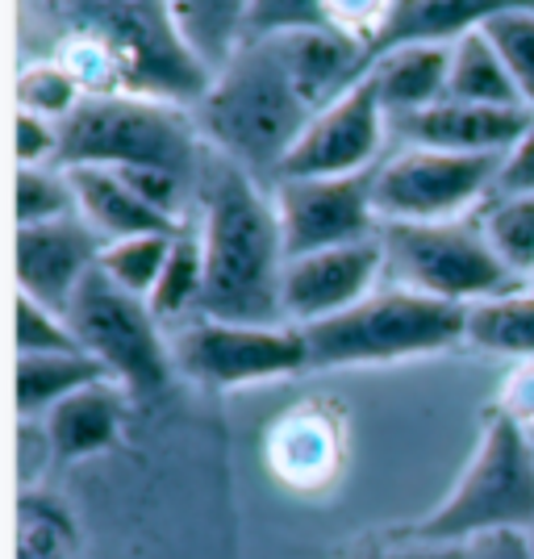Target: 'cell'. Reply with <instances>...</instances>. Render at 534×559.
<instances>
[{"label": "cell", "mask_w": 534, "mask_h": 559, "mask_svg": "<svg viewBox=\"0 0 534 559\" xmlns=\"http://www.w3.org/2000/svg\"><path fill=\"white\" fill-rule=\"evenodd\" d=\"M22 22L47 34L84 93L201 105L213 84L180 43L167 0H22Z\"/></svg>", "instance_id": "6da1fadb"}, {"label": "cell", "mask_w": 534, "mask_h": 559, "mask_svg": "<svg viewBox=\"0 0 534 559\" xmlns=\"http://www.w3.org/2000/svg\"><path fill=\"white\" fill-rule=\"evenodd\" d=\"M201 205V318L242 326H284V234L276 201L259 192V180L205 142L197 171Z\"/></svg>", "instance_id": "7a4b0ae2"}, {"label": "cell", "mask_w": 534, "mask_h": 559, "mask_svg": "<svg viewBox=\"0 0 534 559\" xmlns=\"http://www.w3.org/2000/svg\"><path fill=\"white\" fill-rule=\"evenodd\" d=\"M313 105L284 63L272 38H256L217 71L210 93L197 105V126L213 151L247 167L251 176H272L297 146L305 126L313 121Z\"/></svg>", "instance_id": "3957f363"}, {"label": "cell", "mask_w": 534, "mask_h": 559, "mask_svg": "<svg viewBox=\"0 0 534 559\" xmlns=\"http://www.w3.org/2000/svg\"><path fill=\"white\" fill-rule=\"evenodd\" d=\"M201 126L188 105L155 96L88 93L80 109L59 126V167H159L185 180L201 171Z\"/></svg>", "instance_id": "277c9868"}, {"label": "cell", "mask_w": 534, "mask_h": 559, "mask_svg": "<svg viewBox=\"0 0 534 559\" xmlns=\"http://www.w3.org/2000/svg\"><path fill=\"white\" fill-rule=\"evenodd\" d=\"M534 526V455L526 426L488 409L480 443L460 480L422 522L401 531V543H467L488 531H531Z\"/></svg>", "instance_id": "5b68a950"}, {"label": "cell", "mask_w": 534, "mask_h": 559, "mask_svg": "<svg viewBox=\"0 0 534 559\" xmlns=\"http://www.w3.org/2000/svg\"><path fill=\"white\" fill-rule=\"evenodd\" d=\"M305 330L313 368H347V364H389L410 355H435L467 338V305L435 301L410 288L372 293L334 318Z\"/></svg>", "instance_id": "8992f818"}, {"label": "cell", "mask_w": 534, "mask_h": 559, "mask_svg": "<svg viewBox=\"0 0 534 559\" xmlns=\"http://www.w3.org/2000/svg\"><path fill=\"white\" fill-rule=\"evenodd\" d=\"M384 263L401 288L451 305H476L513 293V272L488 247L480 222H384Z\"/></svg>", "instance_id": "52a82bcc"}, {"label": "cell", "mask_w": 534, "mask_h": 559, "mask_svg": "<svg viewBox=\"0 0 534 559\" xmlns=\"http://www.w3.org/2000/svg\"><path fill=\"white\" fill-rule=\"evenodd\" d=\"M63 318L75 330L80 347L114 376V384H121L130 396L163 393L171 355L159 334V318L142 297L126 293L100 267H93L84 284L71 293Z\"/></svg>", "instance_id": "ba28073f"}, {"label": "cell", "mask_w": 534, "mask_h": 559, "mask_svg": "<svg viewBox=\"0 0 534 559\" xmlns=\"http://www.w3.org/2000/svg\"><path fill=\"white\" fill-rule=\"evenodd\" d=\"M506 155H460L410 146L376 167L372 201L380 222H455L493 192Z\"/></svg>", "instance_id": "9c48e42d"}, {"label": "cell", "mask_w": 534, "mask_h": 559, "mask_svg": "<svg viewBox=\"0 0 534 559\" xmlns=\"http://www.w3.org/2000/svg\"><path fill=\"white\" fill-rule=\"evenodd\" d=\"M176 364L192 380L217 389H242L313 368L301 326H242L217 318H197L192 326L180 330Z\"/></svg>", "instance_id": "30bf717a"}, {"label": "cell", "mask_w": 534, "mask_h": 559, "mask_svg": "<svg viewBox=\"0 0 534 559\" xmlns=\"http://www.w3.org/2000/svg\"><path fill=\"white\" fill-rule=\"evenodd\" d=\"M372 171L359 176H309V180H276V217L288 259L368 242L380 238V217L372 201Z\"/></svg>", "instance_id": "8fae6325"}, {"label": "cell", "mask_w": 534, "mask_h": 559, "mask_svg": "<svg viewBox=\"0 0 534 559\" xmlns=\"http://www.w3.org/2000/svg\"><path fill=\"white\" fill-rule=\"evenodd\" d=\"M384 139V105L376 80L364 75L347 93L322 105L305 126L297 146L280 164L276 180H309V176H359L372 171V159Z\"/></svg>", "instance_id": "7c38bea8"}, {"label": "cell", "mask_w": 534, "mask_h": 559, "mask_svg": "<svg viewBox=\"0 0 534 559\" xmlns=\"http://www.w3.org/2000/svg\"><path fill=\"white\" fill-rule=\"evenodd\" d=\"M380 267H389L380 238L288 259V267H284V318L293 326H313V322L334 318L351 305L368 301Z\"/></svg>", "instance_id": "4fadbf2b"}, {"label": "cell", "mask_w": 534, "mask_h": 559, "mask_svg": "<svg viewBox=\"0 0 534 559\" xmlns=\"http://www.w3.org/2000/svg\"><path fill=\"white\" fill-rule=\"evenodd\" d=\"M100 251L105 238L80 213L43 226H17V293L63 313L71 293L100 263Z\"/></svg>", "instance_id": "5bb4252c"}, {"label": "cell", "mask_w": 534, "mask_h": 559, "mask_svg": "<svg viewBox=\"0 0 534 559\" xmlns=\"http://www.w3.org/2000/svg\"><path fill=\"white\" fill-rule=\"evenodd\" d=\"M510 9H534V0H393L364 43V71L401 47H451Z\"/></svg>", "instance_id": "9a60e30c"}, {"label": "cell", "mask_w": 534, "mask_h": 559, "mask_svg": "<svg viewBox=\"0 0 534 559\" xmlns=\"http://www.w3.org/2000/svg\"><path fill=\"white\" fill-rule=\"evenodd\" d=\"M534 109H493V105H464L439 100L422 114L396 117L401 134L414 146L460 151V155H510L518 139L531 130Z\"/></svg>", "instance_id": "2e32d148"}, {"label": "cell", "mask_w": 534, "mask_h": 559, "mask_svg": "<svg viewBox=\"0 0 534 559\" xmlns=\"http://www.w3.org/2000/svg\"><path fill=\"white\" fill-rule=\"evenodd\" d=\"M75 192V210L105 242L139 238V234H180V222L151 210L130 180L114 167H63Z\"/></svg>", "instance_id": "e0dca14e"}, {"label": "cell", "mask_w": 534, "mask_h": 559, "mask_svg": "<svg viewBox=\"0 0 534 559\" xmlns=\"http://www.w3.org/2000/svg\"><path fill=\"white\" fill-rule=\"evenodd\" d=\"M268 464L293 489H325L343 467V435L318 409H293L268 435Z\"/></svg>", "instance_id": "ac0fdd59"}, {"label": "cell", "mask_w": 534, "mask_h": 559, "mask_svg": "<svg viewBox=\"0 0 534 559\" xmlns=\"http://www.w3.org/2000/svg\"><path fill=\"white\" fill-rule=\"evenodd\" d=\"M126 389L96 380L88 389L71 393L47 414V439L59 460H88L121 439V414H126Z\"/></svg>", "instance_id": "d6986e66"}, {"label": "cell", "mask_w": 534, "mask_h": 559, "mask_svg": "<svg viewBox=\"0 0 534 559\" xmlns=\"http://www.w3.org/2000/svg\"><path fill=\"white\" fill-rule=\"evenodd\" d=\"M167 9L188 55L210 75L251 43V0H167Z\"/></svg>", "instance_id": "ffe728a7"}, {"label": "cell", "mask_w": 534, "mask_h": 559, "mask_svg": "<svg viewBox=\"0 0 534 559\" xmlns=\"http://www.w3.org/2000/svg\"><path fill=\"white\" fill-rule=\"evenodd\" d=\"M368 75L384 114L410 117L447 100V75H451V47H401L376 59Z\"/></svg>", "instance_id": "44dd1931"}, {"label": "cell", "mask_w": 534, "mask_h": 559, "mask_svg": "<svg viewBox=\"0 0 534 559\" xmlns=\"http://www.w3.org/2000/svg\"><path fill=\"white\" fill-rule=\"evenodd\" d=\"M447 100L464 105H493V109H526L513 84L510 68L501 63L497 47L485 29H472L460 43H451V75H447Z\"/></svg>", "instance_id": "7402d4cb"}, {"label": "cell", "mask_w": 534, "mask_h": 559, "mask_svg": "<svg viewBox=\"0 0 534 559\" xmlns=\"http://www.w3.org/2000/svg\"><path fill=\"white\" fill-rule=\"evenodd\" d=\"M105 368L93 355H17V414L22 418H47L59 401L105 380Z\"/></svg>", "instance_id": "603a6c76"}, {"label": "cell", "mask_w": 534, "mask_h": 559, "mask_svg": "<svg viewBox=\"0 0 534 559\" xmlns=\"http://www.w3.org/2000/svg\"><path fill=\"white\" fill-rule=\"evenodd\" d=\"M467 343L493 355L534 359V293H506L467 305Z\"/></svg>", "instance_id": "cb8c5ba5"}, {"label": "cell", "mask_w": 534, "mask_h": 559, "mask_svg": "<svg viewBox=\"0 0 534 559\" xmlns=\"http://www.w3.org/2000/svg\"><path fill=\"white\" fill-rule=\"evenodd\" d=\"M480 230L497 259L510 267L518 280L534 276V192H513V197H493L480 213Z\"/></svg>", "instance_id": "d4e9b609"}, {"label": "cell", "mask_w": 534, "mask_h": 559, "mask_svg": "<svg viewBox=\"0 0 534 559\" xmlns=\"http://www.w3.org/2000/svg\"><path fill=\"white\" fill-rule=\"evenodd\" d=\"M180 234H139V238H121V242H105V251H100V272L121 284L126 293H134V297H151V288L159 284L163 276V263L171 255V242H176Z\"/></svg>", "instance_id": "484cf974"}, {"label": "cell", "mask_w": 534, "mask_h": 559, "mask_svg": "<svg viewBox=\"0 0 534 559\" xmlns=\"http://www.w3.org/2000/svg\"><path fill=\"white\" fill-rule=\"evenodd\" d=\"M75 556V522L68 506L47 492L22 497V526H17V559H71Z\"/></svg>", "instance_id": "4316f807"}, {"label": "cell", "mask_w": 534, "mask_h": 559, "mask_svg": "<svg viewBox=\"0 0 534 559\" xmlns=\"http://www.w3.org/2000/svg\"><path fill=\"white\" fill-rule=\"evenodd\" d=\"M201 284H205V255H201V238H188L180 234L171 242V255L163 263L159 284L151 288V313L167 322V318H180L185 309H197L201 305Z\"/></svg>", "instance_id": "83f0119b"}, {"label": "cell", "mask_w": 534, "mask_h": 559, "mask_svg": "<svg viewBox=\"0 0 534 559\" xmlns=\"http://www.w3.org/2000/svg\"><path fill=\"white\" fill-rule=\"evenodd\" d=\"M84 96L88 93H84L80 75H75L68 63H59V59L29 63V68H22V75H17V105L29 109V114L47 117V121H59V126L80 109Z\"/></svg>", "instance_id": "f1b7e54d"}, {"label": "cell", "mask_w": 534, "mask_h": 559, "mask_svg": "<svg viewBox=\"0 0 534 559\" xmlns=\"http://www.w3.org/2000/svg\"><path fill=\"white\" fill-rule=\"evenodd\" d=\"M488 43L497 47L501 63L510 68L513 84L522 93V105L534 109V9H510L480 25Z\"/></svg>", "instance_id": "f546056e"}, {"label": "cell", "mask_w": 534, "mask_h": 559, "mask_svg": "<svg viewBox=\"0 0 534 559\" xmlns=\"http://www.w3.org/2000/svg\"><path fill=\"white\" fill-rule=\"evenodd\" d=\"M75 192L63 167H22L17 171V226H43L71 217Z\"/></svg>", "instance_id": "4dcf8cb0"}, {"label": "cell", "mask_w": 534, "mask_h": 559, "mask_svg": "<svg viewBox=\"0 0 534 559\" xmlns=\"http://www.w3.org/2000/svg\"><path fill=\"white\" fill-rule=\"evenodd\" d=\"M75 350L84 347L68 318L59 309L17 293V355H75Z\"/></svg>", "instance_id": "1f68e13d"}, {"label": "cell", "mask_w": 534, "mask_h": 559, "mask_svg": "<svg viewBox=\"0 0 534 559\" xmlns=\"http://www.w3.org/2000/svg\"><path fill=\"white\" fill-rule=\"evenodd\" d=\"M318 25H334L325 13V0H251V43Z\"/></svg>", "instance_id": "d6a6232c"}, {"label": "cell", "mask_w": 534, "mask_h": 559, "mask_svg": "<svg viewBox=\"0 0 534 559\" xmlns=\"http://www.w3.org/2000/svg\"><path fill=\"white\" fill-rule=\"evenodd\" d=\"M47 159H59V121L17 109V164L47 167Z\"/></svg>", "instance_id": "836d02e7"}, {"label": "cell", "mask_w": 534, "mask_h": 559, "mask_svg": "<svg viewBox=\"0 0 534 559\" xmlns=\"http://www.w3.org/2000/svg\"><path fill=\"white\" fill-rule=\"evenodd\" d=\"M389 4L393 0H325V13H330V22L339 25V29H347V34L368 43V34L384 22Z\"/></svg>", "instance_id": "e575fe53"}, {"label": "cell", "mask_w": 534, "mask_h": 559, "mask_svg": "<svg viewBox=\"0 0 534 559\" xmlns=\"http://www.w3.org/2000/svg\"><path fill=\"white\" fill-rule=\"evenodd\" d=\"M513 192H534V121L531 130L518 139L506 164H501V176L493 185V197H513Z\"/></svg>", "instance_id": "d590c367"}, {"label": "cell", "mask_w": 534, "mask_h": 559, "mask_svg": "<svg viewBox=\"0 0 534 559\" xmlns=\"http://www.w3.org/2000/svg\"><path fill=\"white\" fill-rule=\"evenodd\" d=\"M497 409L522 426L534 421V359H522L510 372V380L501 384V396H497Z\"/></svg>", "instance_id": "8d00e7d4"}, {"label": "cell", "mask_w": 534, "mask_h": 559, "mask_svg": "<svg viewBox=\"0 0 534 559\" xmlns=\"http://www.w3.org/2000/svg\"><path fill=\"white\" fill-rule=\"evenodd\" d=\"M464 559H534L526 531H488L464 543Z\"/></svg>", "instance_id": "74e56055"}, {"label": "cell", "mask_w": 534, "mask_h": 559, "mask_svg": "<svg viewBox=\"0 0 534 559\" xmlns=\"http://www.w3.org/2000/svg\"><path fill=\"white\" fill-rule=\"evenodd\" d=\"M389 559H464V543H401Z\"/></svg>", "instance_id": "f35d334b"}, {"label": "cell", "mask_w": 534, "mask_h": 559, "mask_svg": "<svg viewBox=\"0 0 534 559\" xmlns=\"http://www.w3.org/2000/svg\"><path fill=\"white\" fill-rule=\"evenodd\" d=\"M343 559H389V547H380L372 538H364V543H355L351 551H343Z\"/></svg>", "instance_id": "ab89813d"}, {"label": "cell", "mask_w": 534, "mask_h": 559, "mask_svg": "<svg viewBox=\"0 0 534 559\" xmlns=\"http://www.w3.org/2000/svg\"><path fill=\"white\" fill-rule=\"evenodd\" d=\"M526 443H531V455H534V421L526 426Z\"/></svg>", "instance_id": "60d3db41"}, {"label": "cell", "mask_w": 534, "mask_h": 559, "mask_svg": "<svg viewBox=\"0 0 534 559\" xmlns=\"http://www.w3.org/2000/svg\"><path fill=\"white\" fill-rule=\"evenodd\" d=\"M526 535H531V547H534V526H531V531H526Z\"/></svg>", "instance_id": "b9f144b4"}, {"label": "cell", "mask_w": 534, "mask_h": 559, "mask_svg": "<svg viewBox=\"0 0 534 559\" xmlns=\"http://www.w3.org/2000/svg\"><path fill=\"white\" fill-rule=\"evenodd\" d=\"M531 284H534V276H531Z\"/></svg>", "instance_id": "7bdbcfd3"}]
</instances>
